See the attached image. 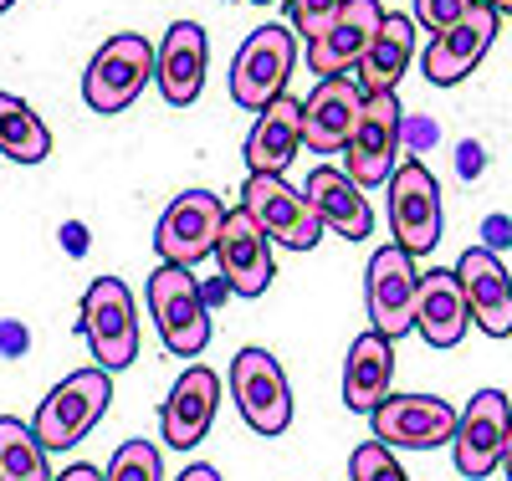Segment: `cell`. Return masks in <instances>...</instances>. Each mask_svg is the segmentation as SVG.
Listing matches in <instances>:
<instances>
[{
    "mask_svg": "<svg viewBox=\"0 0 512 481\" xmlns=\"http://www.w3.org/2000/svg\"><path fill=\"white\" fill-rule=\"evenodd\" d=\"M297 67V31L292 26H256L231 57V98L246 113H262L287 98V77Z\"/></svg>",
    "mask_w": 512,
    "mask_h": 481,
    "instance_id": "6da1fadb",
    "label": "cell"
},
{
    "mask_svg": "<svg viewBox=\"0 0 512 481\" xmlns=\"http://www.w3.org/2000/svg\"><path fill=\"white\" fill-rule=\"evenodd\" d=\"M113 405V374L108 369H77L72 379H62L47 400H41L31 430L47 451H72L77 441H88V430L108 415Z\"/></svg>",
    "mask_w": 512,
    "mask_h": 481,
    "instance_id": "7a4b0ae2",
    "label": "cell"
},
{
    "mask_svg": "<svg viewBox=\"0 0 512 481\" xmlns=\"http://www.w3.org/2000/svg\"><path fill=\"white\" fill-rule=\"evenodd\" d=\"M149 313L159 328V343L169 348L175 359H200L205 343H210V308H205V292L195 282L190 267H154L149 277Z\"/></svg>",
    "mask_w": 512,
    "mask_h": 481,
    "instance_id": "3957f363",
    "label": "cell"
},
{
    "mask_svg": "<svg viewBox=\"0 0 512 481\" xmlns=\"http://www.w3.org/2000/svg\"><path fill=\"white\" fill-rule=\"evenodd\" d=\"M154 62H159V47L149 36H139V31L108 36L93 57V67L82 72V103L93 113H123L149 87Z\"/></svg>",
    "mask_w": 512,
    "mask_h": 481,
    "instance_id": "277c9868",
    "label": "cell"
},
{
    "mask_svg": "<svg viewBox=\"0 0 512 481\" xmlns=\"http://www.w3.org/2000/svg\"><path fill=\"white\" fill-rule=\"evenodd\" d=\"M82 338H88L98 369L118 374L139 359V313L134 292L118 277H93L88 297H82Z\"/></svg>",
    "mask_w": 512,
    "mask_h": 481,
    "instance_id": "5b68a950",
    "label": "cell"
},
{
    "mask_svg": "<svg viewBox=\"0 0 512 481\" xmlns=\"http://www.w3.org/2000/svg\"><path fill=\"white\" fill-rule=\"evenodd\" d=\"M226 205L221 195L210 190H185L169 200V210L159 215L154 226V251L164 267H200L205 256H216V241H221V226H226Z\"/></svg>",
    "mask_w": 512,
    "mask_h": 481,
    "instance_id": "8992f818",
    "label": "cell"
},
{
    "mask_svg": "<svg viewBox=\"0 0 512 481\" xmlns=\"http://www.w3.org/2000/svg\"><path fill=\"white\" fill-rule=\"evenodd\" d=\"M241 210L287 251H313L323 241V215L303 190H292L282 174H246Z\"/></svg>",
    "mask_w": 512,
    "mask_h": 481,
    "instance_id": "52a82bcc",
    "label": "cell"
},
{
    "mask_svg": "<svg viewBox=\"0 0 512 481\" xmlns=\"http://www.w3.org/2000/svg\"><path fill=\"white\" fill-rule=\"evenodd\" d=\"M441 226H446V205H441V185L436 174L420 159H400V169L390 174V231L395 246L410 256H425L441 246Z\"/></svg>",
    "mask_w": 512,
    "mask_h": 481,
    "instance_id": "ba28073f",
    "label": "cell"
},
{
    "mask_svg": "<svg viewBox=\"0 0 512 481\" xmlns=\"http://www.w3.org/2000/svg\"><path fill=\"white\" fill-rule=\"evenodd\" d=\"M400 128H405V113H400V98L395 93H369L364 113H359V128L344 149V174L359 185V190H379L390 185V174L400 169Z\"/></svg>",
    "mask_w": 512,
    "mask_h": 481,
    "instance_id": "9c48e42d",
    "label": "cell"
},
{
    "mask_svg": "<svg viewBox=\"0 0 512 481\" xmlns=\"http://www.w3.org/2000/svg\"><path fill=\"white\" fill-rule=\"evenodd\" d=\"M415 297H420V272H415V256L400 251L395 241L379 246L369 256V272H364V302H369V323L384 338H405L415 328Z\"/></svg>",
    "mask_w": 512,
    "mask_h": 481,
    "instance_id": "30bf717a",
    "label": "cell"
},
{
    "mask_svg": "<svg viewBox=\"0 0 512 481\" xmlns=\"http://www.w3.org/2000/svg\"><path fill=\"white\" fill-rule=\"evenodd\" d=\"M231 395L256 435H282L292 425V384L267 348H241L231 364Z\"/></svg>",
    "mask_w": 512,
    "mask_h": 481,
    "instance_id": "8fae6325",
    "label": "cell"
},
{
    "mask_svg": "<svg viewBox=\"0 0 512 481\" xmlns=\"http://www.w3.org/2000/svg\"><path fill=\"white\" fill-rule=\"evenodd\" d=\"M507 435H512V400L502 395V389H477L472 405L461 410L456 441H451L456 471H461L466 481H487V476L502 466Z\"/></svg>",
    "mask_w": 512,
    "mask_h": 481,
    "instance_id": "7c38bea8",
    "label": "cell"
},
{
    "mask_svg": "<svg viewBox=\"0 0 512 481\" xmlns=\"http://www.w3.org/2000/svg\"><path fill=\"white\" fill-rule=\"evenodd\" d=\"M374 441L384 446H400V451H431L441 441H456V425H461V410L451 400H436V395H390L374 415Z\"/></svg>",
    "mask_w": 512,
    "mask_h": 481,
    "instance_id": "4fadbf2b",
    "label": "cell"
},
{
    "mask_svg": "<svg viewBox=\"0 0 512 481\" xmlns=\"http://www.w3.org/2000/svg\"><path fill=\"white\" fill-rule=\"evenodd\" d=\"M384 26V6L379 0H344L338 16L308 41V67L313 77H344L364 62V52L374 47V36Z\"/></svg>",
    "mask_w": 512,
    "mask_h": 481,
    "instance_id": "5bb4252c",
    "label": "cell"
},
{
    "mask_svg": "<svg viewBox=\"0 0 512 481\" xmlns=\"http://www.w3.org/2000/svg\"><path fill=\"white\" fill-rule=\"evenodd\" d=\"M364 103H369V93L354 82V72L323 77L313 93L303 98V149H313V154H338V149H349Z\"/></svg>",
    "mask_w": 512,
    "mask_h": 481,
    "instance_id": "9a60e30c",
    "label": "cell"
},
{
    "mask_svg": "<svg viewBox=\"0 0 512 481\" xmlns=\"http://www.w3.org/2000/svg\"><path fill=\"white\" fill-rule=\"evenodd\" d=\"M497 11L487 6H472L456 26H446L441 36H431V47H425L420 57V72L431 77L436 87H456L461 77H472L477 62L492 52V41H497Z\"/></svg>",
    "mask_w": 512,
    "mask_h": 481,
    "instance_id": "2e32d148",
    "label": "cell"
},
{
    "mask_svg": "<svg viewBox=\"0 0 512 481\" xmlns=\"http://www.w3.org/2000/svg\"><path fill=\"white\" fill-rule=\"evenodd\" d=\"M216 261H221V277L236 297H262L277 277L272 267V236L251 221V215L236 205L221 226V241H216Z\"/></svg>",
    "mask_w": 512,
    "mask_h": 481,
    "instance_id": "e0dca14e",
    "label": "cell"
},
{
    "mask_svg": "<svg viewBox=\"0 0 512 481\" xmlns=\"http://www.w3.org/2000/svg\"><path fill=\"white\" fill-rule=\"evenodd\" d=\"M456 277H461V292H466V308H472V323L487 338H512V277L502 267V256L492 246L461 251Z\"/></svg>",
    "mask_w": 512,
    "mask_h": 481,
    "instance_id": "ac0fdd59",
    "label": "cell"
},
{
    "mask_svg": "<svg viewBox=\"0 0 512 481\" xmlns=\"http://www.w3.org/2000/svg\"><path fill=\"white\" fill-rule=\"evenodd\" d=\"M216 410H221V379H216V369L190 364V369L175 379V389H169V400H164V415H159L164 446L195 451V446L205 441L210 420H216Z\"/></svg>",
    "mask_w": 512,
    "mask_h": 481,
    "instance_id": "d6986e66",
    "label": "cell"
},
{
    "mask_svg": "<svg viewBox=\"0 0 512 481\" xmlns=\"http://www.w3.org/2000/svg\"><path fill=\"white\" fill-rule=\"evenodd\" d=\"M205 67H210V41L200 21H175L159 41V62H154V82L169 108H190L205 87Z\"/></svg>",
    "mask_w": 512,
    "mask_h": 481,
    "instance_id": "ffe728a7",
    "label": "cell"
},
{
    "mask_svg": "<svg viewBox=\"0 0 512 481\" xmlns=\"http://www.w3.org/2000/svg\"><path fill=\"white\" fill-rule=\"evenodd\" d=\"M472 328V308H466V292L456 267H436V272H420V297H415V333L431 343V348H456Z\"/></svg>",
    "mask_w": 512,
    "mask_h": 481,
    "instance_id": "44dd1931",
    "label": "cell"
},
{
    "mask_svg": "<svg viewBox=\"0 0 512 481\" xmlns=\"http://www.w3.org/2000/svg\"><path fill=\"white\" fill-rule=\"evenodd\" d=\"M390 379H395V343L374 328L359 333L344 359V405L359 415H374L390 400Z\"/></svg>",
    "mask_w": 512,
    "mask_h": 481,
    "instance_id": "7402d4cb",
    "label": "cell"
},
{
    "mask_svg": "<svg viewBox=\"0 0 512 481\" xmlns=\"http://www.w3.org/2000/svg\"><path fill=\"white\" fill-rule=\"evenodd\" d=\"M303 195L313 200V210L323 215V226H328V231L349 236V241H364V236L374 231V210H369V195H364V190L349 180L344 169H328V164H318V169L308 174Z\"/></svg>",
    "mask_w": 512,
    "mask_h": 481,
    "instance_id": "603a6c76",
    "label": "cell"
},
{
    "mask_svg": "<svg viewBox=\"0 0 512 481\" xmlns=\"http://www.w3.org/2000/svg\"><path fill=\"white\" fill-rule=\"evenodd\" d=\"M297 149H303V103L277 98L272 108L256 113V128L246 134V169L251 174H282Z\"/></svg>",
    "mask_w": 512,
    "mask_h": 481,
    "instance_id": "cb8c5ba5",
    "label": "cell"
},
{
    "mask_svg": "<svg viewBox=\"0 0 512 481\" xmlns=\"http://www.w3.org/2000/svg\"><path fill=\"white\" fill-rule=\"evenodd\" d=\"M415 57V21L410 16H384L379 36H374V47L364 52V62L354 67V82L364 87V93H395L405 67Z\"/></svg>",
    "mask_w": 512,
    "mask_h": 481,
    "instance_id": "d4e9b609",
    "label": "cell"
},
{
    "mask_svg": "<svg viewBox=\"0 0 512 481\" xmlns=\"http://www.w3.org/2000/svg\"><path fill=\"white\" fill-rule=\"evenodd\" d=\"M0 154L16 164H41L52 154V128L16 93H0Z\"/></svg>",
    "mask_w": 512,
    "mask_h": 481,
    "instance_id": "484cf974",
    "label": "cell"
},
{
    "mask_svg": "<svg viewBox=\"0 0 512 481\" xmlns=\"http://www.w3.org/2000/svg\"><path fill=\"white\" fill-rule=\"evenodd\" d=\"M0 481H52L47 446L16 415H0Z\"/></svg>",
    "mask_w": 512,
    "mask_h": 481,
    "instance_id": "4316f807",
    "label": "cell"
},
{
    "mask_svg": "<svg viewBox=\"0 0 512 481\" xmlns=\"http://www.w3.org/2000/svg\"><path fill=\"white\" fill-rule=\"evenodd\" d=\"M103 481H164V456L154 441H123L103 471Z\"/></svg>",
    "mask_w": 512,
    "mask_h": 481,
    "instance_id": "83f0119b",
    "label": "cell"
},
{
    "mask_svg": "<svg viewBox=\"0 0 512 481\" xmlns=\"http://www.w3.org/2000/svg\"><path fill=\"white\" fill-rule=\"evenodd\" d=\"M349 481H410V476H405V466L395 461V451L384 441H364L349 456Z\"/></svg>",
    "mask_w": 512,
    "mask_h": 481,
    "instance_id": "f1b7e54d",
    "label": "cell"
},
{
    "mask_svg": "<svg viewBox=\"0 0 512 481\" xmlns=\"http://www.w3.org/2000/svg\"><path fill=\"white\" fill-rule=\"evenodd\" d=\"M338 6H344V0H287V26L297 31V36H318L333 16H338Z\"/></svg>",
    "mask_w": 512,
    "mask_h": 481,
    "instance_id": "f546056e",
    "label": "cell"
},
{
    "mask_svg": "<svg viewBox=\"0 0 512 481\" xmlns=\"http://www.w3.org/2000/svg\"><path fill=\"white\" fill-rule=\"evenodd\" d=\"M472 6H477V0H415V21L431 31V36H441L446 26H456Z\"/></svg>",
    "mask_w": 512,
    "mask_h": 481,
    "instance_id": "4dcf8cb0",
    "label": "cell"
},
{
    "mask_svg": "<svg viewBox=\"0 0 512 481\" xmlns=\"http://www.w3.org/2000/svg\"><path fill=\"white\" fill-rule=\"evenodd\" d=\"M52 481H103V471H98V466H82V461H77V466H67V471H62V476H52Z\"/></svg>",
    "mask_w": 512,
    "mask_h": 481,
    "instance_id": "1f68e13d",
    "label": "cell"
},
{
    "mask_svg": "<svg viewBox=\"0 0 512 481\" xmlns=\"http://www.w3.org/2000/svg\"><path fill=\"white\" fill-rule=\"evenodd\" d=\"M180 481H221V471H216V466H200V461H195V466H185V471H180Z\"/></svg>",
    "mask_w": 512,
    "mask_h": 481,
    "instance_id": "d6a6232c",
    "label": "cell"
},
{
    "mask_svg": "<svg viewBox=\"0 0 512 481\" xmlns=\"http://www.w3.org/2000/svg\"><path fill=\"white\" fill-rule=\"evenodd\" d=\"M477 6H487V11H497V16H512V0H477Z\"/></svg>",
    "mask_w": 512,
    "mask_h": 481,
    "instance_id": "836d02e7",
    "label": "cell"
},
{
    "mask_svg": "<svg viewBox=\"0 0 512 481\" xmlns=\"http://www.w3.org/2000/svg\"><path fill=\"white\" fill-rule=\"evenodd\" d=\"M502 471H507V481H512V435H507V451H502Z\"/></svg>",
    "mask_w": 512,
    "mask_h": 481,
    "instance_id": "e575fe53",
    "label": "cell"
},
{
    "mask_svg": "<svg viewBox=\"0 0 512 481\" xmlns=\"http://www.w3.org/2000/svg\"><path fill=\"white\" fill-rule=\"evenodd\" d=\"M11 6H16V0H0V16H6V11H11Z\"/></svg>",
    "mask_w": 512,
    "mask_h": 481,
    "instance_id": "d590c367",
    "label": "cell"
},
{
    "mask_svg": "<svg viewBox=\"0 0 512 481\" xmlns=\"http://www.w3.org/2000/svg\"><path fill=\"white\" fill-rule=\"evenodd\" d=\"M251 6H272V0H251Z\"/></svg>",
    "mask_w": 512,
    "mask_h": 481,
    "instance_id": "8d00e7d4",
    "label": "cell"
}]
</instances>
